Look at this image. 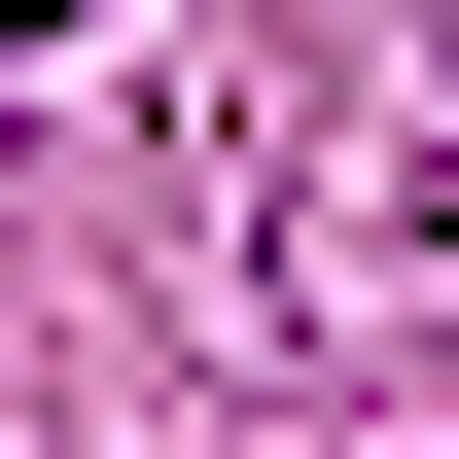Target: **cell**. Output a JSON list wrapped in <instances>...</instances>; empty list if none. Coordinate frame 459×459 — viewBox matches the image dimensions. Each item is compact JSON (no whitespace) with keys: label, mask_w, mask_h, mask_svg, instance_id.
<instances>
[{"label":"cell","mask_w":459,"mask_h":459,"mask_svg":"<svg viewBox=\"0 0 459 459\" xmlns=\"http://www.w3.org/2000/svg\"><path fill=\"white\" fill-rule=\"evenodd\" d=\"M0 36H107V0H0Z\"/></svg>","instance_id":"obj_1"}]
</instances>
